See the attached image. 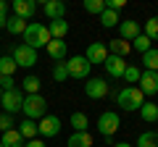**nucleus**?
<instances>
[{
    "mask_svg": "<svg viewBox=\"0 0 158 147\" xmlns=\"http://www.w3.org/2000/svg\"><path fill=\"white\" fill-rule=\"evenodd\" d=\"M24 40H27V42H24L27 47L40 50V47H48V42H50V32H48L45 24L34 21V24H27V29H24Z\"/></svg>",
    "mask_w": 158,
    "mask_h": 147,
    "instance_id": "1",
    "label": "nucleus"
},
{
    "mask_svg": "<svg viewBox=\"0 0 158 147\" xmlns=\"http://www.w3.org/2000/svg\"><path fill=\"white\" fill-rule=\"evenodd\" d=\"M142 102H145V95L140 92V87H124V89L116 95V105L121 108V110H127V113L140 110Z\"/></svg>",
    "mask_w": 158,
    "mask_h": 147,
    "instance_id": "2",
    "label": "nucleus"
},
{
    "mask_svg": "<svg viewBox=\"0 0 158 147\" xmlns=\"http://www.w3.org/2000/svg\"><path fill=\"white\" fill-rule=\"evenodd\" d=\"M21 110L27 118H42L48 116V100L42 95H24V102H21Z\"/></svg>",
    "mask_w": 158,
    "mask_h": 147,
    "instance_id": "3",
    "label": "nucleus"
},
{
    "mask_svg": "<svg viewBox=\"0 0 158 147\" xmlns=\"http://www.w3.org/2000/svg\"><path fill=\"white\" fill-rule=\"evenodd\" d=\"M118 124H121V121H118V113L106 110V113H100V118H98V131H100V134L111 142V137L118 131Z\"/></svg>",
    "mask_w": 158,
    "mask_h": 147,
    "instance_id": "4",
    "label": "nucleus"
},
{
    "mask_svg": "<svg viewBox=\"0 0 158 147\" xmlns=\"http://www.w3.org/2000/svg\"><path fill=\"white\" fill-rule=\"evenodd\" d=\"M66 68H69V76L71 79H87L90 76V61H87L85 55H74L66 61Z\"/></svg>",
    "mask_w": 158,
    "mask_h": 147,
    "instance_id": "5",
    "label": "nucleus"
},
{
    "mask_svg": "<svg viewBox=\"0 0 158 147\" xmlns=\"http://www.w3.org/2000/svg\"><path fill=\"white\" fill-rule=\"evenodd\" d=\"M11 58L16 61V66H21V68L37 66V50H32V47H27V45H16L13 53H11Z\"/></svg>",
    "mask_w": 158,
    "mask_h": 147,
    "instance_id": "6",
    "label": "nucleus"
},
{
    "mask_svg": "<svg viewBox=\"0 0 158 147\" xmlns=\"http://www.w3.org/2000/svg\"><path fill=\"white\" fill-rule=\"evenodd\" d=\"M21 102H24V92L19 89H8V92H3V97H0V108L6 110V113H16V110H21Z\"/></svg>",
    "mask_w": 158,
    "mask_h": 147,
    "instance_id": "7",
    "label": "nucleus"
},
{
    "mask_svg": "<svg viewBox=\"0 0 158 147\" xmlns=\"http://www.w3.org/2000/svg\"><path fill=\"white\" fill-rule=\"evenodd\" d=\"M58 131H61V118L58 116H42L37 124V134L42 137H58Z\"/></svg>",
    "mask_w": 158,
    "mask_h": 147,
    "instance_id": "8",
    "label": "nucleus"
},
{
    "mask_svg": "<svg viewBox=\"0 0 158 147\" xmlns=\"http://www.w3.org/2000/svg\"><path fill=\"white\" fill-rule=\"evenodd\" d=\"M108 89H111V87H108V81H106V79H98V76H95V79H90V81L85 84V95L92 97V100H103V97L108 95Z\"/></svg>",
    "mask_w": 158,
    "mask_h": 147,
    "instance_id": "9",
    "label": "nucleus"
},
{
    "mask_svg": "<svg viewBox=\"0 0 158 147\" xmlns=\"http://www.w3.org/2000/svg\"><path fill=\"white\" fill-rule=\"evenodd\" d=\"M137 84H140L142 95H156L158 92V71H142Z\"/></svg>",
    "mask_w": 158,
    "mask_h": 147,
    "instance_id": "10",
    "label": "nucleus"
},
{
    "mask_svg": "<svg viewBox=\"0 0 158 147\" xmlns=\"http://www.w3.org/2000/svg\"><path fill=\"white\" fill-rule=\"evenodd\" d=\"M85 58L90 61V66H95V63H106V58H108V47L103 45V42H92V45L87 47Z\"/></svg>",
    "mask_w": 158,
    "mask_h": 147,
    "instance_id": "11",
    "label": "nucleus"
},
{
    "mask_svg": "<svg viewBox=\"0 0 158 147\" xmlns=\"http://www.w3.org/2000/svg\"><path fill=\"white\" fill-rule=\"evenodd\" d=\"M118 34H121V40H124V42H132V40H137L142 32H140V24H137V21L127 18V21L118 24Z\"/></svg>",
    "mask_w": 158,
    "mask_h": 147,
    "instance_id": "12",
    "label": "nucleus"
},
{
    "mask_svg": "<svg viewBox=\"0 0 158 147\" xmlns=\"http://www.w3.org/2000/svg\"><path fill=\"white\" fill-rule=\"evenodd\" d=\"M103 66H106V71L111 74L113 79H118V76H124V71H127V61H124V58H118V55H108Z\"/></svg>",
    "mask_w": 158,
    "mask_h": 147,
    "instance_id": "13",
    "label": "nucleus"
},
{
    "mask_svg": "<svg viewBox=\"0 0 158 147\" xmlns=\"http://www.w3.org/2000/svg\"><path fill=\"white\" fill-rule=\"evenodd\" d=\"M13 11H16V16L19 18H32L34 16V11H37V3L34 0H13Z\"/></svg>",
    "mask_w": 158,
    "mask_h": 147,
    "instance_id": "14",
    "label": "nucleus"
},
{
    "mask_svg": "<svg viewBox=\"0 0 158 147\" xmlns=\"http://www.w3.org/2000/svg\"><path fill=\"white\" fill-rule=\"evenodd\" d=\"M0 145L3 147H24L27 139L19 134V129H8V131H3V137H0Z\"/></svg>",
    "mask_w": 158,
    "mask_h": 147,
    "instance_id": "15",
    "label": "nucleus"
},
{
    "mask_svg": "<svg viewBox=\"0 0 158 147\" xmlns=\"http://www.w3.org/2000/svg\"><path fill=\"white\" fill-rule=\"evenodd\" d=\"M42 11H45V16H48V18L58 21V18H63V13H66V6H63L61 0H48L45 6H42Z\"/></svg>",
    "mask_w": 158,
    "mask_h": 147,
    "instance_id": "16",
    "label": "nucleus"
},
{
    "mask_svg": "<svg viewBox=\"0 0 158 147\" xmlns=\"http://www.w3.org/2000/svg\"><path fill=\"white\" fill-rule=\"evenodd\" d=\"M48 55H50L56 63L66 61V42L63 40H50L48 42Z\"/></svg>",
    "mask_w": 158,
    "mask_h": 147,
    "instance_id": "17",
    "label": "nucleus"
},
{
    "mask_svg": "<svg viewBox=\"0 0 158 147\" xmlns=\"http://www.w3.org/2000/svg\"><path fill=\"white\" fill-rule=\"evenodd\" d=\"M48 32H50V40H63L69 34V21L66 18H58V21L48 24Z\"/></svg>",
    "mask_w": 158,
    "mask_h": 147,
    "instance_id": "18",
    "label": "nucleus"
},
{
    "mask_svg": "<svg viewBox=\"0 0 158 147\" xmlns=\"http://www.w3.org/2000/svg\"><path fill=\"white\" fill-rule=\"evenodd\" d=\"M66 147H92V134H87V131H74L69 137Z\"/></svg>",
    "mask_w": 158,
    "mask_h": 147,
    "instance_id": "19",
    "label": "nucleus"
},
{
    "mask_svg": "<svg viewBox=\"0 0 158 147\" xmlns=\"http://www.w3.org/2000/svg\"><path fill=\"white\" fill-rule=\"evenodd\" d=\"M40 87H42V81H40V76H34V74L24 76V81H21V92H27V95H40Z\"/></svg>",
    "mask_w": 158,
    "mask_h": 147,
    "instance_id": "20",
    "label": "nucleus"
},
{
    "mask_svg": "<svg viewBox=\"0 0 158 147\" xmlns=\"http://www.w3.org/2000/svg\"><path fill=\"white\" fill-rule=\"evenodd\" d=\"M140 116H142V121H148V124H150V121H158V105L156 102H142V108H140Z\"/></svg>",
    "mask_w": 158,
    "mask_h": 147,
    "instance_id": "21",
    "label": "nucleus"
},
{
    "mask_svg": "<svg viewBox=\"0 0 158 147\" xmlns=\"http://www.w3.org/2000/svg\"><path fill=\"white\" fill-rule=\"evenodd\" d=\"M19 134H21L27 142H29V139H34V137H37V124H34L32 118H24V121H21V126H19Z\"/></svg>",
    "mask_w": 158,
    "mask_h": 147,
    "instance_id": "22",
    "label": "nucleus"
},
{
    "mask_svg": "<svg viewBox=\"0 0 158 147\" xmlns=\"http://www.w3.org/2000/svg\"><path fill=\"white\" fill-rule=\"evenodd\" d=\"M129 50H132V42H124L121 37H118V40H113V42H111V53H108V55H118V58H124Z\"/></svg>",
    "mask_w": 158,
    "mask_h": 147,
    "instance_id": "23",
    "label": "nucleus"
},
{
    "mask_svg": "<svg viewBox=\"0 0 158 147\" xmlns=\"http://www.w3.org/2000/svg\"><path fill=\"white\" fill-rule=\"evenodd\" d=\"M16 61H13L11 55H0V76H13V71H16Z\"/></svg>",
    "mask_w": 158,
    "mask_h": 147,
    "instance_id": "24",
    "label": "nucleus"
},
{
    "mask_svg": "<svg viewBox=\"0 0 158 147\" xmlns=\"http://www.w3.org/2000/svg\"><path fill=\"white\" fill-rule=\"evenodd\" d=\"M142 63L148 66V71H158V47H150L148 53H142Z\"/></svg>",
    "mask_w": 158,
    "mask_h": 147,
    "instance_id": "25",
    "label": "nucleus"
},
{
    "mask_svg": "<svg viewBox=\"0 0 158 147\" xmlns=\"http://www.w3.org/2000/svg\"><path fill=\"white\" fill-rule=\"evenodd\" d=\"M100 24H103L106 29H111V26H118V24H121V18H118L116 11H108V8H106V11L100 13Z\"/></svg>",
    "mask_w": 158,
    "mask_h": 147,
    "instance_id": "26",
    "label": "nucleus"
},
{
    "mask_svg": "<svg viewBox=\"0 0 158 147\" xmlns=\"http://www.w3.org/2000/svg\"><path fill=\"white\" fill-rule=\"evenodd\" d=\"M135 147H158V131H145V134H140V139H137Z\"/></svg>",
    "mask_w": 158,
    "mask_h": 147,
    "instance_id": "27",
    "label": "nucleus"
},
{
    "mask_svg": "<svg viewBox=\"0 0 158 147\" xmlns=\"http://www.w3.org/2000/svg\"><path fill=\"white\" fill-rule=\"evenodd\" d=\"M6 29H8L11 34H24L27 21H24V18H19V16H11V18H8V24H6Z\"/></svg>",
    "mask_w": 158,
    "mask_h": 147,
    "instance_id": "28",
    "label": "nucleus"
},
{
    "mask_svg": "<svg viewBox=\"0 0 158 147\" xmlns=\"http://www.w3.org/2000/svg\"><path fill=\"white\" fill-rule=\"evenodd\" d=\"M142 34H145L150 42L158 40V16H150V18L145 21V32H142Z\"/></svg>",
    "mask_w": 158,
    "mask_h": 147,
    "instance_id": "29",
    "label": "nucleus"
},
{
    "mask_svg": "<svg viewBox=\"0 0 158 147\" xmlns=\"http://www.w3.org/2000/svg\"><path fill=\"white\" fill-rule=\"evenodd\" d=\"M71 126H74L77 131H87V126H90V118H87L85 113H79V110H77V113H71Z\"/></svg>",
    "mask_w": 158,
    "mask_h": 147,
    "instance_id": "30",
    "label": "nucleus"
},
{
    "mask_svg": "<svg viewBox=\"0 0 158 147\" xmlns=\"http://www.w3.org/2000/svg\"><path fill=\"white\" fill-rule=\"evenodd\" d=\"M85 11L87 13H98L100 16L106 11V0H85Z\"/></svg>",
    "mask_w": 158,
    "mask_h": 147,
    "instance_id": "31",
    "label": "nucleus"
},
{
    "mask_svg": "<svg viewBox=\"0 0 158 147\" xmlns=\"http://www.w3.org/2000/svg\"><path fill=\"white\" fill-rule=\"evenodd\" d=\"M53 79H56V81H66V79H69L66 61H61V63H56V66H53Z\"/></svg>",
    "mask_w": 158,
    "mask_h": 147,
    "instance_id": "32",
    "label": "nucleus"
},
{
    "mask_svg": "<svg viewBox=\"0 0 158 147\" xmlns=\"http://www.w3.org/2000/svg\"><path fill=\"white\" fill-rule=\"evenodd\" d=\"M132 47H135V50H140V53H148L153 47V42L148 40L145 34H140V37H137V40H132Z\"/></svg>",
    "mask_w": 158,
    "mask_h": 147,
    "instance_id": "33",
    "label": "nucleus"
},
{
    "mask_svg": "<svg viewBox=\"0 0 158 147\" xmlns=\"http://www.w3.org/2000/svg\"><path fill=\"white\" fill-rule=\"evenodd\" d=\"M140 68H135V66H127V71H124V76H121V79H127V81H129V87L132 84H137V81H140Z\"/></svg>",
    "mask_w": 158,
    "mask_h": 147,
    "instance_id": "34",
    "label": "nucleus"
},
{
    "mask_svg": "<svg viewBox=\"0 0 158 147\" xmlns=\"http://www.w3.org/2000/svg\"><path fill=\"white\" fill-rule=\"evenodd\" d=\"M13 129V116L11 113H0V131Z\"/></svg>",
    "mask_w": 158,
    "mask_h": 147,
    "instance_id": "35",
    "label": "nucleus"
},
{
    "mask_svg": "<svg viewBox=\"0 0 158 147\" xmlns=\"http://www.w3.org/2000/svg\"><path fill=\"white\" fill-rule=\"evenodd\" d=\"M106 8L108 11H118V8H124V0H106Z\"/></svg>",
    "mask_w": 158,
    "mask_h": 147,
    "instance_id": "36",
    "label": "nucleus"
},
{
    "mask_svg": "<svg viewBox=\"0 0 158 147\" xmlns=\"http://www.w3.org/2000/svg\"><path fill=\"white\" fill-rule=\"evenodd\" d=\"M24 147H45V142H42V139H29Z\"/></svg>",
    "mask_w": 158,
    "mask_h": 147,
    "instance_id": "37",
    "label": "nucleus"
},
{
    "mask_svg": "<svg viewBox=\"0 0 158 147\" xmlns=\"http://www.w3.org/2000/svg\"><path fill=\"white\" fill-rule=\"evenodd\" d=\"M8 11V6H6V0H0V13H6Z\"/></svg>",
    "mask_w": 158,
    "mask_h": 147,
    "instance_id": "38",
    "label": "nucleus"
},
{
    "mask_svg": "<svg viewBox=\"0 0 158 147\" xmlns=\"http://www.w3.org/2000/svg\"><path fill=\"white\" fill-rule=\"evenodd\" d=\"M113 147H132V145H129V142H116Z\"/></svg>",
    "mask_w": 158,
    "mask_h": 147,
    "instance_id": "39",
    "label": "nucleus"
},
{
    "mask_svg": "<svg viewBox=\"0 0 158 147\" xmlns=\"http://www.w3.org/2000/svg\"><path fill=\"white\" fill-rule=\"evenodd\" d=\"M0 97H3V89H0Z\"/></svg>",
    "mask_w": 158,
    "mask_h": 147,
    "instance_id": "40",
    "label": "nucleus"
},
{
    "mask_svg": "<svg viewBox=\"0 0 158 147\" xmlns=\"http://www.w3.org/2000/svg\"><path fill=\"white\" fill-rule=\"evenodd\" d=\"M0 147H3V145H0Z\"/></svg>",
    "mask_w": 158,
    "mask_h": 147,
    "instance_id": "41",
    "label": "nucleus"
}]
</instances>
